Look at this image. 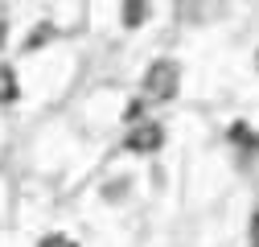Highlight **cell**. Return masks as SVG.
<instances>
[{
    "label": "cell",
    "mask_w": 259,
    "mask_h": 247,
    "mask_svg": "<svg viewBox=\"0 0 259 247\" xmlns=\"http://www.w3.org/2000/svg\"><path fill=\"white\" fill-rule=\"evenodd\" d=\"M140 91H144V99H156V103H169L177 91H181V66L173 58H156L152 66L144 70V83H140Z\"/></svg>",
    "instance_id": "6da1fadb"
},
{
    "label": "cell",
    "mask_w": 259,
    "mask_h": 247,
    "mask_svg": "<svg viewBox=\"0 0 259 247\" xmlns=\"http://www.w3.org/2000/svg\"><path fill=\"white\" fill-rule=\"evenodd\" d=\"M160 144H165V128H160V124H152V119L132 124V128H127V136H123V148H127V152H156Z\"/></svg>",
    "instance_id": "7a4b0ae2"
},
{
    "label": "cell",
    "mask_w": 259,
    "mask_h": 247,
    "mask_svg": "<svg viewBox=\"0 0 259 247\" xmlns=\"http://www.w3.org/2000/svg\"><path fill=\"white\" fill-rule=\"evenodd\" d=\"M148 17H152V5H144V0H127V5L119 9V21H123L127 29H140Z\"/></svg>",
    "instance_id": "3957f363"
},
{
    "label": "cell",
    "mask_w": 259,
    "mask_h": 247,
    "mask_svg": "<svg viewBox=\"0 0 259 247\" xmlns=\"http://www.w3.org/2000/svg\"><path fill=\"white\" fill-rule=\"evenodd\" d=\"M21 95V87H17V74L9 66H0V103H17Z\"/></svg>",
    "instance_id": "277c9868"
},
{
    "label": "cell",
    "mask_w": 259,
    "mask_h": 247,
    "mask_svg": "<svg viewBox=\"0 0 259 247\" xmlns=\"http://www.w3.org/2000/svg\"><path fill=\"white\" fill-rule=\"evenodd\" d=\"M231 140H239V144H243V152H259V136H251L243 124H235V128H231Z\"/></svg>",
    "instance_id": "5b68a950"
},
{
    "label": "cell",
    "mask_w": 259,
    "mask_h": 247,
    "mask_svg": "<svg viewBox=\"0 0 259 247\" xmlns=\"http://www.w3.org/2000/svg\"><path fill=\"white\" fill-rule=\"evenodd\" d=\"M37 247H78V243H74L70 235H58V231H54V235H41Z\"/></svg>",
    "instance_id": "8992f818"
},
{
    "label": "cell",
    "mask_w": 259,
    "mask_h": 247,
    "mask_svg": "<svg viewBox=\"0 0 259 247\" xmlns=\"http://www.w3.org/2000/svg\"><path fill=\"white\" fill-rule=\"evenodd\" d=\"M251 243H259V206H255V214H251Z\"/></svg>",
    "instance_id": "52a82bcc"
},
{
    "label": "cell",
    "mask_w": 259,
    "mask_h": 247,
    "mask_svg": "<svg viewBox=\"0 0 259 247\" xmlns=\"http://www.w3.org/2000/svg\"><path fill=\"white\" fill-rule=\"evenodd\" d=\"M251 247H259V243H251Z\"/></svg>",
    "instance_id": "ba28073f"
}]
</instances>
